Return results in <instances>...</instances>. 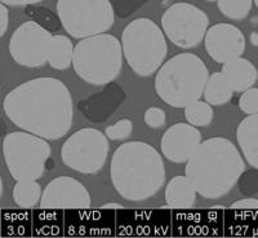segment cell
Wrapping results in <instances>:
<instances>
[{
	"instance_id": "cell-16",
	"label": "cell",
	"mask_w": 258,
	"mask_h": 238,
	"mask_svg": "<svg viewBox=\"0 0 258 238\" xmlns=\"http://www.w3.org/2000/svg\"><path fill=\"white\" fill-rule=\"evenodd\" d=\"M222 210L185 209L172 212V234L177 237L216 235L221 229Z\"/></svg>"
},
{
	"instance_id": "cell-25",
	"label": "cell",
	"mask_w": 258,
	"mask_h": 238,
	"mask_svg": "<svg viewBox=\"0 0 258 238\" xmlns=\"http://www.w3.org/2000/svg\"><path fill=\"white\" fill-rule=\"evenodd\" d=\"M234 89L230 83L226 80L222 73H214L209 77L204 89V99L208 104L214 106H220L227 104L231 100Z\"/></svg>"
},
{
	"instance_id": "cell-31",
	"label": "cell",
	"mask_w": 258,
	"mask_h": 238,
	"mask_svg": "<svg viewBox=\"0 0 258 238\" xmlns=\"http://www.w3.org/2000/svg\"><path fill=\"white\" fill-rule=\"evenodd\" d=\"M150 0H110L115 15L120 18H126L136 13L140 8L146 6Z\"/></svg>"
},
{
	"instance_id": "cell-8",
	"label": "cell",
	"mask_w": 258,
	"mask_h": 238,
	"mask_svg": "<svg viewBox=\"0 0 258 238\" xmlns=\"http://www.w3.org/2000/svg\"><path fill=\"white\" fill-rule=\"evenodd\" d=\"M62 27L75 39L105 34L115 22L110 0H57Z\"/></svg>"
},
{
	"instance_id": "cell-13",
	"label": "cell",
	"mask_w": 258,
	"mask_h": 238,
	"mask_svg": "<svg viewBox=\"0 0 258 238\" xmlns=\"http://www.w3.org/2000/svg\"><path fill=\"white\" fill-rule=\"evenodd\" d=\"M116 230V211L110 209L64 210L66 237H100L114 235Z\"/></svg>"
},
{
	"instance_id": "cell-34",
	"label": "cell",
	"mask_w": 258,
	"mask_h": 238,
	"mask_svg": "<svg viewBox=\"0 0 258 238\" xmlns=\"http://www.w3.org/2000/svg\"><path fill=\"white\" fill-rule=\"evenodd\" d=\"M167 122V115L165 112L158 106H151L145 112V123L150 128H160Z\"/></svg>"
},
{
	"instance_id": "cell-26",
	"label": "cell",
	"mask_w": 258,
	"mask_h": 238,
	"mask_svg": "<svg viewBox=\"0 0 258 238\" xmlns=\"http://www.w3.org/2000/svg\"><path fill=\"white\" fill-rule=\"evenodd\" d=\"M41 186L36 180H18L13 188V201L21 209H32L41 200Z\"/></svg>"
},
{
	"instance_id": "cell-24",
	"label": "cell",
	"mask_w": 258,
	"mask_h": 238,
	"mask_svg": "<svg viewBox=\"0 0 258 238\" xmlns=\"http://www.w3.org/2000/svg\"><path fill=\"white\" fill-rule=\"evenodd\" d=\"M73 41L66 35H53L50 40L48 64L56 70H66L73 65L74 57Z\"/></svg>"
},
{
	"instance_id": "cell-22",
	"label": "cell",
	"mask_w": 258,
	"mask_h": 238,
	"mask_svg": "<svg viewBox=\"0 0 258 238\" xmlns=\"http://www.w3.org/2000/svg\"><path fill=\"white\" fill-rule=\"evenodd\" d=\"M32 228L36 237L64 235V210L41 209L32 212Z\"/></svg>"
},
{
	"instance_id": "cell-28",
	"label": "cell",
	"mask_w": 258,
	"mask_h": 238,
	"mask_svg": "<svg viewBox=\"0 0 258 238\" xmlns=\"http://www.w3.org/2000/svg\"><path fill=\"white\" fill-rule=\"evenodd\" d=\"M183 110H185L183 114H185L187 123L192 124L195 127L209 126L213 121V108L207 101L198 100L186 106Z\"/></svg>"
},
{
	"instance_id": "cell-11",
	"label": "cell",
	"mask_w": 258,
	"mask_h": 238,
	"mask_svg": "<svg viewBox=\"0 0 258 238\" xmlns=\"http://www.w3.org/2000/svg\"><path fill=\"white\" fill-rule=\"evenodd\" d=\"M52 32L34 21H27L15 30L8 50L16 64L25 68H40L48 62Z\"/></svg>"
},
{
	"instance_id": "cell-38",
	"label": "cell",
	"mask_w": 258,
	"mask_h": 238,
	"mask_svg": "<svg viewBox=\"0 0 258 238\" xmlns=\"http://www.w3.org/2000/svg\"><path fill=\"white\" fill-rule=\"evenodd\" d=\"M101 207H103V209H110V210H120L123 209V206L121 205H119V203H105V205H102Z\"/></svg>"
},
{
	"instance_id": "cell-40",
	"label": "cell",
	"mask_w": 258,
	"mask_h": 238,
	"mask_svg": "<svg viewBox=\"0 0 258 238\" xmlns=\"http://www.w3.org/2000/svg\"><path fill=\"white\" fill-rule=\"evenodd\" d=\"M54 167V162L52 161V159H48V162H47V170H52V168Z\"/></svg>"
},
{
	"instance_id": "cell-32",
	"label": "cell",
	"mask_w": 258,
	"mask_h": 238,
	"mask_svg": "<svg viewBox=\"0 0 258 238\" xmlns=\"http://www.w3.org/2000/svg\"><path fill=\"white\" fill-rule=\"evenodd\" d=\"M239 189L241 193L246 197H252L258 193V170L252 168V170L245 171L240 175L238 180Z\"/></svg>"
},
{
	"instance_id": "cell-41",
	"label": "cell",
	"mask_w": 258,
	"mask_h": 238,
	"mask_svg": "<svg viewBox=\"0 0 258 238\" xmlns=\"http://www.w3.org/2000/svg\"><path fill=\"white\" fill-rule=\"evenodd\" d=\"M253 3H254L255 7H257V8H258V0H253Z\"/></svg>"
},
{
	"instance_id": "cell-15",
	"label": "cell",
	"mask_w": 258,
	"mask_h": 238,
	"mask_svg": "<svg viewBox=\"0 0 258 238\" xmlns=\"http://www.w3.org/2000/svg\"><path fill=\"white\" fill-rule=\"evenodd\" d=\"M204 47L213 61L225 62L243 56L245 51V36L239 27L232 24H216L204 36Z\"/></svg>"
},
{
	"instance_id": "cell-10",
	"label": "cell",
	"mask_w": 258,
	"mask_h": 238,
	"mask_svg": "<svg viewBox=\"0 0 258 238\" xmlns=\"http://www.w3.org/2000/svg\"><path fill=\"white\" fill-rule=\"evenodd\" d=\"M161 29L174 45L183 50L197 47L209 29V17L197 6L174 3L161 16Z\"/></svg>"
},
{
	"instance_id": "cell-9",
	"label": "cell",
	"mask_w": 258,
	"mask_h": 238,
	"mask_svg": "<svg viewBox=\"0 0 258 238\" xmlns=\"http://www.w3.org/2000/svg\"><path fill=\"white\" fill-rule=\"evenodd\" d=\"M109 140L97 128L79 129L63 142L61 158L71 170L84 175L97 174L102 170L109 156Z\"/></svg>"
},
{
	"instance_id": "cell-5",
	"label": "cell",
	"mask_w": 258,
	"mask_h": 238,
	"mask_svg": "<svg viewBox=\"0 0 258 238\" xmlns=\"http://www.w3.org/2000/svg\"><path fill=\"white\" fill-rule=\"evenodd\" d=\"M123 56L120 40L105 32L78 41L74 48L73 68L85 83L106 85L120 74Z\"/></svg>"
},
{
	"instance_id": "cell-21",
	"label": "cell",
	"mask_w": 258,
	"mask_h": 238,
	"mask_svg": "<svg viewBox=\"0 0 258 238\" xmlns=\"http://www.w3.org/2000/svg\"><path fill=\"white\" fill-rule=\"evenodd\" d=\"M197 189L187 176H174L165 188V203L170 210H185L194 206Z\"/></svg>"
},
{
	"instance_id": "cell-4",
	"label": "cell",
	"mask_w": 258,
	"mask_h": 238,
	"mask_svg": "<svg viewBox=\"0 0 258 238\" xmlns=\"http://www.w3.org/2000/svg\"><path fill=\"white\" fill-rule=\"evenodd\" d=\"M208 79V68L199 56L179 53L156 71L155 91L169 106L185 109L203 96Z\"/></svg>"
},
{
	"instance_id": "cell-23",
	"label": "cell",
	"mask_w": 258,
	"mask_h": 238,
	"mask_svg": "<svg viewBox=\"0 0 258 238\" xmlns=\"http://www.w3.org/2000/svg\"><path fill=\"white\" fill-rule=\"evenodd\" d=\"M31 234L29 209L2 210V237H25Z\"/></svg>"
},
{
	"instance_id": "cell-19",
	"label": "cell",
	"mask_w": 258,
	"mask_h": 238,
	"mask_svg": "<svg viewBox=\"0 0 258 238\" xmlns=\"http://www.w3.org/2000/svg\"><path fill=\"white\" fill-rule=\"evenodd\" d=\"M221 73L230 83L234 91L244 92L252 88L258 79V73L254 65L248 59L236 57L222 65Z\"/></svg>"
},
{
	"instance_id": "cell-35",
	"label": "cell",
	"mask_w": 258,
	"mask_h": 238,
	"mask_svg": "<svg viewBox=\"0 0 258 238\" xmlns=\"http://www.w3.org/2000/svg\"><path fill=\"white\" fill-rule=\"evenodd\" d=\"M9 24V11L8 6L6 4H0V36L3 38L6 35L7 29Z\"/></svg>"
},
{
	"instance_id": "cell-29",
	"label": "cell",
	"mask_w": 258,
	"mask_h": 238,
	"mask_svg": "<svg viewBox=\"0 0 258 238\" xmlns=\"http://www.w3.org/2000/svg\"><path fill=\"white\" fill-rule=\"evenodd\" d=\"M218 9L230 20H244L249 15L253 0H218Z\"/></svg>"
},
{
	"instance_id": "cell-20",
	"label": "cell",
	"mask_w": 258,
	"mask_h": 238,
	"mask_svg": "<svg viewBox=\"0 0 258 238\" xmlns=\"http://www.w3.org/2000/svg\"><path fill=\"white\" fill-rule=\"evenodd\" d=\"M236 140L244 159L258 170V113L246 115L238 124Z\"/></svg>"
},
{
	"instance_id": "cell-2",
	"label": "cell",
	"mask_w": 258,
	"mask_h": 238,
	"mask_svg": "<svg viewBox=\"0 0 258 238\" xmlns=\"http://www.w3.org/2000/svg\"><path fill=\"white\" fill-rule=\"evenodd\" d=\"M110 177L121 198L131 202L146 201L164 185V161L147 142H124L111 157Z\"/></svg>"
},
{
	"instance_id": "cell-30",
	"label": "cell",
	"mask_w": 258,
	"mask_h": 238,
	"mask_svg": "<svg viewBox=\"0 0 258 238\" xmlns=\"http://www.w3.org/2000/svg\"><path fill=\"white\" fill-rule=\"evenodd\" d=\"M133 131V122L128 118H124L120 121L115 122L111 126L106 127L105 133L107 138L114 140V141H120V140H125L131 136Z\"/></svg>"
},
{
	"instance_id": "cell-7",
	"label": "cell",
	"mask_w": 258,
	"mask_h": 238,
	"mask_svg": "<svg viewBox=\"0 0 258 238\" xmlns=\"http://www.w3.org/2000/svg\"><path fill=\"white\" fill-rule=\"evenodd\" d=\"M50 153L48 140L22 129L9 132L3 140L4 162L16 181L40 179L47 170Z\"/></svg>"
},
{
	"instance_id": "cell-14",
	"label": "cell",
	"mask_w": 258,
	"mask_h": 238,
	"mask_svg": "<svg viewBox=\"0 0 258 238\" xmlns=\"http://www.w3.org/2000/svg\"><path fill=\"white\" fill-rule=\"evenodd\" d=\"M91 194L79 180L58 176L48 182L39 205L45 209L74 210L91 207Z\"/></svg>"
},
{
	"instance_id": "cell-18",
	"label": "cell",
	"mask_w": 258,
	"mask_h": 238,
	"mask_svg": "<svg viewBox=\"0 0 258 238\" xmlns=\"http://www.w3.org/2000/svg\"><path fill=\"white\" fill-rule=\"evenodd\" d=\"M126 94L116 83H109L103 89L80 100L78 110L80 114L93 123H103L124 104Z\"/></svg>"
},
{
	"instance_id": "cell-6",
	"label": "cell",
	"mask_w": 258,
	"mask_h": 238,
	"mask_svg": "<svg viewBox=\"0 0 258 238\" xmlns=\"http://www.w3.org/2000/svg\"><path fill=\"white\" fill-rule=\"evenodd\" d=\"M121 50L129 68L140 77H150L161 68L168 53L163 29L153 20L136 18L121 32Z\"/></svg>"
},
{
	"instance_id": "cell-3",
	"label": "cell",
	"mask_w": 258,
	"mask_h": 238,
	"mask_svg": "<svg viewBox=\"0 0 258 238\" xmlns=\"http://www.w3.org/2000/svg\"><path fill=\"white\" fill-rule=\"evenodd\" d=\"M245 170L238 148L225 137L202 141L186 162L185 175L198 194L207 200H218L229 193Z\"/></svg>"
},
{
	"instance_id": "cell-37",
	"label": "cell",
	"mask_w": 258,
	"mask_h": 238,
	"mask_svg": "<svg viewBox=\"0 0 258 238\" xmlns=\"http://www.w3.org/2000/svg\"><path fill=\"white\" fill-rule=\"evenodd\" d=\"M2 3L8 7H26V6H35L43 0H0Z\"/></svg>"
},
{
	"instance_id": "cell-27",
	"label": "cell",
	"mask_w": 258,
	"mask_h": 238,
	"mask_svg": "<svg viewBox=\"0 0 258 238\" xmlns=\"http://www.w3.org/2000/svg\"><path fill=\"white\" fill-rule=\"evenodd\" d=\"M25 15L30 18L31 21L40 25L41 27H44L49 32L58 31L62 27L61 20H59L58 15L52 12L47 7L40 6H26L24 9Z\"/></svg>"
},
{
	"instance_id": "cell-42",
	"label": "cell",
	"mask_w": 258,
	"mask_h": 238,
	"mask_svg": "<svg viewBox=\"0 0 258 238\" xmlns=\"http://www.w3.org/2000/svg\"><path fill=\"white\" fill-rule=\"evenodd\" d=\"M207 2H209V3H212V2H218V0H207Z\"/></svg>"
},
{
	"instance_id": "cell-12",
	"label": "cell",
	"mask_w": 258,
	"mask_h": 238,
	"mask_svg": "<svg viewBox=\"0 0 258 238\" xmlns=\"http://www.w3.org/2000/svg\"><path fill=\"white\" fill-rule=\"evenodd\" d=\"M172 211L170 209L116 210L115 235L125 237H155L170 235Z\"/></svg>"
},
{
	"instance_id": "cell-1",
	"label": "cell",
	"mask_w": 258,
	"mask_h": 238,
	"mask_svg": "<svg viewBox=\"0 0 258 238\" xmlns=\"http://www.w3.org/2000/svg\"><path fill=\"white\" fill-rule=\"evenodd\" d=\"M9 121L22 131L45 140H58L74 121L70 89L57 78L40 77L16 85L3 100Z\"/></svg>"
},
{
	"instance_id": "cell-33",
	"label": "cell",
	"mask_w": 258,
	"mask_h": 238,
	"mask_svg": "<svg viewBox=\"0 0 258 238\" xmlns=\"http://www.w3.org/2000/svg\"><path fill=\"white\" fill-rule=\"evenodd\" d=\"M239 108L243 113L250 115L258 113V88H249L244 91L239 100Z\"/></svg>"
},
{
	"instance_id": "cell-39",
	"label": "cell",
	"mask_w": 258,
	"mask_h": 238,
	"mask_svg": "<svg viewBox=\"0 0 258 238\" xmlns=\"http://www.w3.org/2000/svg\"><path fill=\"white\" fill-rule=\"evenodd\" d=\"M249 40L253 45H255V47H257L258 45V32H252L249 36Z\"/></svg>"
},
{
	"instance_id": "cell-36",
	"label": "cell",
	"mask_w": 258,
	"mask_h": 238,
	"mask_svg": "<svg viewBox=\"0 0 258 238\" xmlns=\"http://www.w3.org/2000/svg\"><path fill=\"white\" fill-rule=\"evenodd\" d=\"M230 207H231V209H246V210L258 209V200H255V198H244V200L234 202Z\"/></svg>"
},
{
	"instance_id": "cell-17",
	"label": "cell",
	"mask_w": 258,
	"mask_h": 238,
	"mask_svg": "<svg viewBox=\"0 0 258 238\" xmlns=\"http://www.w3.org/2000/svg\"><path fill=\"white\" fill-rule=\"evenodd\" d=\"M202 142V133L190 123H176L160 138L161 153L173 163H185L191 158Z\"/></svg>"
}]
</instances>
